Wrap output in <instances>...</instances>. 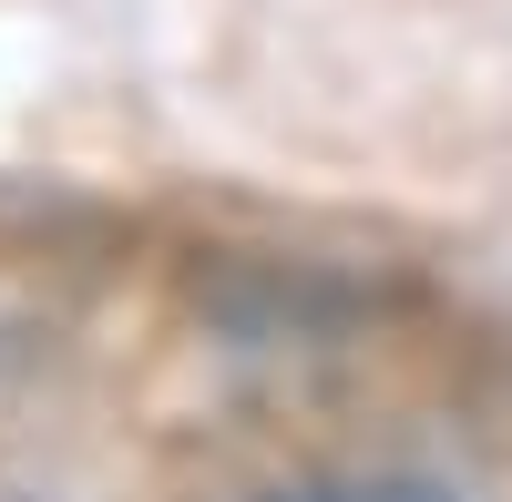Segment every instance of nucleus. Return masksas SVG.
I'll use <instances>...</instances> for the list:
<instances>
[{"instance_id":"1","label":"nucleus","mask_w":512,"mask_h":502,"mask_svg":"<svg viewBox=\"0 0 512 502\" xmlns=\"http://www.w3.org/2000/svg\"><path fill=\"white\" fill-rule=\"evenodd\" d=\"M267 502H451L431 482H308V492H267Z\"/></svg>"}]
</instances>
